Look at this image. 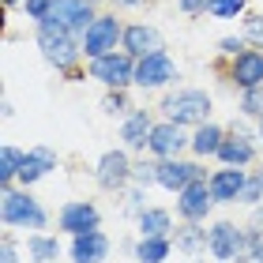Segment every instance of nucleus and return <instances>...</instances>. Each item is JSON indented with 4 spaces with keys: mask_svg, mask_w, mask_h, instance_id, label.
I'll return each mask as SVG.
<instances>
[{
    "mask_svg": "<svg viewBox=\"0 0 263 263\" xmlns=\"http://www.w3.org/2000/svg\"><path fill=\"white\" fill-rule=\"evenodd\" d=\"M128 177H132V165H128V158H124V151L102 154V162H98V184H102V188H121Z\"/></svg>",
    "mask_w": 263,
    "mask_h": 263,
    "instance_id": "nucleus-13",
    "label": "nucleus"
},
{
    "mask_svg": "<svg viewBox=\"0 0 263 263\" xmlns=\"http://www.w3.org/2000/svg\"><path fill=\"white\" fill-rule=\"evenodd\" d=\"M90 76L94 79H102L105 87H128L132 79H136V68H132L128 57H117V53H105V57H94V64H90Z\"/></svg>",
    "mask_w": 263,
    "mask_h": 263,
    "instance_id": "nucleus-5",
    "label": "nucleus"
},
{
    "mask_svg": "<svg viewBox=\"0 0 263 263\" xmlns=\"http://www.w3.org/2000/svg\"><path fill=\"white\" fill-rule=\"evenodd\" d=\"M245 38L252 42V45H263V15H252L245 23Z\"/></svg>",
    "mask_w": 263,
    "mask_h": 263,
    "instance_id": "nucleus-28",
    "label": "nucleus"
},
{
    "mask_svg": "<svg viewBox=\"0 0 263 263\" xmlns=\"http://www.w3.org/2000/svg\"><path fill=\"white\" fill-rule=\"evenodd\" d=\"M139 230H143V237H165V230H170V214H165V211H143L139 214Z\"/></svg>",
    "mask_w": 263,
    "mask_h": 263,
    "instance_id": "nucleus-23",
    "label": "nucleus"
},
{
    "mask_svg": "<svg viewBox=\"0 0 263 263\" xmlns=\"http://www.w3.org/2000/svg\"><path fill=\"white\" fill-rule=\"evenodd\" d=\"M117 34H121L117 19H94L90 27L83 30V49H87V57H105L117 45Z\"/></svg>",
    "mask_w": 263,
    "mask_h": 263,
    "instance_id": "nucleus-8",
    "label": "nucleus"
},
{
    "mask_svg": "<svg viewBox=\"0 0 263 263\" xmlns=\"http://www.w3.org/2000/svg\"><path fill=\"white\" fill-rule=\"evenodd\" d=\"M105 252H109L105 233H98V230L76 233V245H71V259H76V263H102Z\"/></svg>",
    "mask_w": 263,
    "mask_h": 263,
    "instance_id": "nucleus-10",
    "label": "nucleus"
},
{
    "mask_svg": "<svg viewBox=\"0 0 263 263\" xmlns=\"http://www.w3.org/2000/svg\"><path fill=\"white\" fill-rule=\"evenodd\" d=\"M0 256H4L0 263H15V248H11V241H4V252H0Z\"/></svg>",
    "mask_w": 263,
    "mask_h": 263,
    "instance_id": "nucleus-35",
    "label": "nucleus"
},
{
    "mask_svg": "<svg viewBox=\"0 0 263 263\" xmlns=\"http://www.w3.org/2000/svg\"><path fill=\"white\" fill-rule=\"evenodd\" d=\"M252 143H248L245 136H233V139H222V147H218V158L226 165H245V162H252Z\"/></svg>",
    "mask_w": 263,
    "mask_h": 263,
    "instance_id": "nucleus-20",
    "label": "nucleus"
},
{
    "mask_svg": "<svg viewBox=\"0 0 263 263\" xmlns=\"http://www.w3.org/2000/svg\"><path fill=\"white\" fill-rule=\"evenodd\" d=\"M245 241H248V237L237 230L233 222H218V226L207 233V248L214 252V259H241Z\"/></svg>",
    "mask_w": 263,
    "mask_h": 263,
    "instance_id": "nucleus-6",
    "label": "nucleus"
},
{
    "mask_svg": "<svg viewBox=\"0 0 263 263\" xmlns=\"http://www.w3.org/2000/svg\"><path fill=\"white\" fill-rule=\"evenodd\" d=\"M4 4H15V0H4Z\"/></svg>",
    "mask_w": 263,
    "mask_h": 263,
    "instance_id": "nucleus-37",
    "label": "nucleus"
},
{
    "mask_svg": "<svg viewBox=\"0 0 263 263\" xmlns=\"http://www.w3.org/2000/svg\"><path fill=\"white\" fill-rule=\"evenodd\" d=\"M117 4H143V0H117Z\"/></svg>",
    "mask_w": 263,
    "mask_h": 263,
    "instance_id": "nucleus-36",
    "label": "nucleus"
},
{
    "mask_svg": "<svg viewBox=\"0 0 263 263\" xmlns=\"http://www.w3.org/2000/svg\"><path fill=\"white\" fill-rule=\"evenodd\" d=\"M259 196H263V181H248V184H245V192H241L245 203H259Z\"/></svg>",
    "mask_w": 263,
    "mask_h": 263,
    "instance_id": "nucleus-30",
    "label": "nucleus"
},
{
    "mask_svg": "<svg viewBox=\"0 0 263 263\" xmlns=\"http://www.w3.org/2000/svg\"><path fill=\"white\" fill-rule=\"evenodd\" d=\"M207 8L214 11V15H222V19H230L237 15V11L245 8V0H207Z\"/></svg>",
    "mask_w": 263,
    "mask_h": 263,
    "instance_id": "nucleus-26",
    "label": "nucleus"
},
{
    "mask_svg": "<svg viewBox=\"0 0 263 263\" xmlns=\"http://www.w3.org/2000/svg\"><path fill=\"white\" fill-rule=\"evenodd\" d=\"M38 45H42V53H45V61L57 64V68H71L76 64V42H71V34L61 30V27H45L42 23V30H38Z\"/></svg>",
    "mask_w": 263,
    "mask_h": 263,
    "instance_id": "nucleus-3",
    "label": "nucleus"
},
{
    "mask_svg": "<svg viewBox=\"0 0 263 263\" xmlns=\"http://www.w3.org/2000/svg\"><path fill=\"white\" fill-rule=\"evenodd\" d=\"M19 165H23V154L15 147H4L0 151V181H4V188L11 184V177H19Z\"/></svg>",
    "mask_w": 263,
    "mask_h": 263,
    "instance_id": "nucleus-24",
    "label": "nucleus"
},
{
    "mask_svg": "<svg viewBox=\"0 0 263 263\" xmlns=\"http://www.w3.org/2000/svg\"><path fill=\"white\" fill-rule=\"evenodd\" d=\"M233 79L237 87L252 90V87H263V53H241L233 61Z\"/></svg>",
    "mask_w": 263,
    "mask_h": 263,
    "instance_id": "nucleus-17",
    "label": "nucleus"
},
{
    "mask_svg": "<svg viewBox=\"0 0 263 263\" xmlns=\"http://www.w3.org/2000/svg\"><path fill=\"white\" fill-rule=\"evenodd\" d=\"M4 222L8 226H30V230H42V226H45V211L38 207V199H30L27 192H11V188H4Z\"/></svg>",
    "mask_w": 263,
    "mask_h": 263,
    "instance_id": "nucleus-4",
    "label": "nucleus"
},
{
    "mask_svg": "<svg viewBox=\"0 0 263 263\" xmlns=\"http://www.w3.org/2000/svg\"><path fill=\"white\" fill-rule=\"evenodd\" d=\"M241 109H245V113H259V117H263V87H252V90H245V102H241Z\"/></svg>",
    "mask_w": 263,
    "mask_h": 263,
    "instance_id": "nucleus-27",
    "label": "nucleus"
},
{
    "mask_svg": "<svg viewBox=\"0 0 263 263\" xmlns=\"http://www.w3.org/2000/svg\"><path fill=\"white\" fill-rule=\"evenodd\" d=\"M61 230H68L71 237L98 230V207H90V203H68L61 211Z\"/></svg>",
    "mask_w": 263,
    "mask_h": 263,
    "instance_id": "nucleus-12",
    "label": "nucleus"
},
{
    "mask_svg": "<svg viewBox=\"0 0 263 263\" xmlns=\"http://www.w3.org/2000/svg\"><path fill=\"white\" fill-rule=\"evenodd\" d=\"M245 184H248V181H245L241 165H230V170H222V173L211 177V196L218 199V203H233V199H241Z\"/></svg>",
    "mask_w": 263,
    "mask_h": 263,
    "instance_id": "nucleus-11",
    "label": "nucleus"
},
{
    "mask_svg": "<svg viewBox=\"0 0 263 263\" xmlns=\"http://www.w3.org/2000/svg\"><path fill=\"white\" fill-rule=\"evenodd\" d=\"M147 147L154 154H162V158H173L177 151L184 147V136H181V124L177 121H165V124H154L151 128V143Z\"/></svg>",
    "mask_w": 263,
    "mask_h": 263,
    "instance_id": "nucleus-14",
    "label": "nucleus"
},
{
    "mask_svg": "<svg viewBox=\"0 0 263 263\" xmlns=\"http://www.w3.org/2000/svg\"><path fill=\"white\" fill-rule=\"evenodd\" d=\"M192 181H196V165H188V162L165 158V162L158 165V184L170 188V192H181V188H188Z\"/></svg>",
    "mask_w": 263,
    "mask_h": 263,
    "instance_id": "nucleus-15",
    "label": "nucleus"
},
{
    "mask_svg": "<svg viewBox=\"0 0 263 263\" xmlns=\"http://www.w3.org/2000/svg\"><path fill=\"white\" fill-rule=\"evenodd\" d=\"M218 147H222V132L214 128V124H203L196 136H192V151L196 154H218Z\"/></svg>",
    "mask_w": 263,
    "mask_h": 263,
    "instance_id": "nucleus-22",
    "label": "nucleus"
},
{
    "mask_svg": "<svg viewBox=\"0 0 263 263\" xmlns=\"http://www.w3.org/2000/svg\"><path fill=\"white\" fill-rule=\"evenodd\" d=\"M105 109H109V113H121V109H124V94H117V98H105Z\"/></svg>",
    "mask_w": 263,
    "mask_h": 263,
    "instance_id": "nucleus-32",
    "label": "nucleus"
},
{
    "mask_svg": "<svg viewBox=\"0 0 263 263\" xmlns=\"http://www.w3.org/2000/svg\"><path fill=\"white\" fill-rule=\"evenodd\" d=\"M165 256H170V241H165V237H143L139 248H136L139 263H162Z\"/></svg>",
    "mask_w": 263,
    "mask_h": 263,
    "instance_id": "nucleus-21",
    "label": "nucleus"
},
{
    "mask_svg": "<svg viewBox=\"0 0 263 263\" xmlns=\"http://www.w3.org/2000/svg\"><path fill=\"white\" fill-rule=\"evenodd\" d=\"M49 170H57V158H53V151H30V154H23V165H19V181H23V184H30V181H38V177H45Z\"/></svg>",
    "mask_w": 263,
    "mask_h": 263,
    "instance_id": "nucleus-18",
    "label": "nucleus"
},
{
    "mask_svg": "<svg viewBox=\"0 0 263 263\" xmlns=\"http://www.w3.org/2000/svg\"><path fill=\"white\" fill-rule=\"evenodd\" d=\"M45 27H61V30H87L90 23H94V11L87 0H53V8H49V15L42 19Z\"/></svg>",
    "mask_w": 263,
    "mask_h": 263,
    "instance_id": "nucleus-2",
    "label": "nucleus"
},
{
    "mask_svg": "<svg viewBox=\"0 0 263 263\" xmlns=\"http://www.w3.org/2000/svg\"><path fill=\"white\" fill-rule=\"evenodd\" d=\"M259 181H263V173H259Z\"/></svg>",
    "mask_w": 263,
    "mask_h": 263,
    "instance_id": "nucleus-39",
    "label": "nucleus"
},
{
    "mask_svg": "<svg viewBox=\"0 0 263 263\" xmlns=\"http://www.w3.org/2000/svg\"><path fill=\"white\" fill-rule=\"evenodd\" d=\"M165 113L177 124H199L211 113V98L203 90H177L173 98H165Z\"/></svg>",
    "mask_w": 263,
    "mask_h": 263,
    "instance_id": "nucleus-1",
    "label": "nucleus"
},
{
    "mask_svg": "<svg viewBox=\"0 0 263 263\" xmlns=\"http://www.w3.org/2000/svg\"><path fill=\"white\" fill-rule=\"evenodd\" d=\"M49 8H53V0H27V11H30V15L38 19V23L49 15Z\"/></svg>",
    "mask_w": 263,
    "mask_h": 263,
    "instance_id": "nucleus-29",
    "label": "nucleus"
},
{
    "mask_svg": "<svg viewBox=\"0 0 263 263\" xmlns=\"http://www.w3.org/2000/svg\"><path fill=\"white\" fill-rule=\"evenodd\" d=\"M211 184H203L199 181V177H196V181L192 184H188V188H181V192H177V207H181V214H184V218H203V214H207V207H211Z\"/></svg>",
    "mask_w": 263,
    "mask_h": 263,
    "instance_id": "nucleus-9",
    "label": "nucleus"
},
{
    "mask_svg": "<svg viewBox=\"0 0 263 263\" xmlns=\"http://www.w3.org/2000/svg\"><path fill=\"white\" fill-rule=\"evenodd\" d=\"M124 45H128L132 57H151V53H162V34L154 27H128Z\"/></svg>",
    "mask_w": 263,
    "mask_h": 263,
    "instance_id": "nucleus-16",
    "label": "nucleus"
},
{
    "mask_svg": "<svg viewBox=\"0 0 263 263\" xmlns=\"http://www.w3.org/2000/svg\"><path fill=\"white\" fill-rule=\"evenodd\" d=\"M196 245H199V233H196V230H188V233H184V241H181V248H184V252H196Z\"/></svg>",
    "mask_w": 263,
    "mask_h": 263,
    "instance_id": "nucleus-31",
    "label": "nucleus"
},
{
    "mask_svg": "<svg viewBox=\"0 0 263 263\" xmlns=\"http://www.w3.org/2000/svg\"><path fill=\"white\" fill-rule=\"evenodd\" d=\"M151 121H147V113H132L128 121H124V128H121V139L128 143V147H147L151 143Z\"/></svg>",
    "mask_w": 263,
    "mask_h": 263,
    "instance_id": "nucleus-19",
    "label": "nucleus"
},
{
    "mask_svg": "<svg viewBox=\"0 0 263 263\" xmlns=\"http://www.w3.org/2000/svg\"><path fill=\"white\" fill-rule=\"evenodd\" d=\"M259 132H263V121H259Z\"/></svg>",
    "mask_w": 263,
    "mask_h": 263,
    "instance_id": "nucleus-38",
    "label": "nucleus"
},
{
    "mask_svg": "<svg viewBox=\"0 0 263 263\" xmlns=\"http://www.w3.org/2000/svg\"><path fill=\"white\" fill-rule=\"evenodd\" d=\"M27 252H30L34 259H57V256H61V248H57L53 237H30V241H27Z\"/></svg>",
    "mask_w": 263,
    "mask_h": 263,
    "instance_id": "nucleus-25",
    "label": "nucleus"
},
{
    "mask_svg": "<svg viewBox=\"0 0 263 263\" xmlns=\"http://www.w3.org/2000/svg\"><path fill=\"white\" fill-rule=\"evenodd\" d=\"M173 79H177V64L165 53L139 57V68H136V83L139 87H165V83H173Z\"/></svg>",
    "mask_w": 263,
    "mask_h": 263,
    "instance_id": "nucleus-7",
    "label": "nucleus"
},
{
    "mask_svg": "<svg viewBox=\"0 0 263 263\" xmlns=\"http://www.w3.org/2000/svg\"><path fill=\"white\" fill-rule=\"evenodd\" d=\"M237 49H241V42H237V38H226V42H222V53H233V57H241Z\"/></svg>",
    "mask_w": 263,
    "mask_h": 263,
    "instance_id": "nucleus-33",
    "label": "nucleus"
},
{
    "mask_svg": "<svg viewBox=\"0 0 263 263\" xmlns=\"http://www.w3.org/2000/svg\"><path fill=\"white\" fill-rule=\"evenodd\" d=\"M181 8L184 11H203V8H207V0H181Z\"/></svg>",
    "mask_w": 263,
    "mask_h": 263,
    "instance_id": "nucleus-34",
    "label": "nucleus"
}]
</instances>
